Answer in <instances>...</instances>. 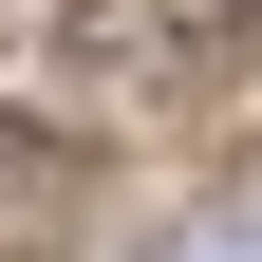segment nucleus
Segmentation results:
<instances>
[{"mask_svg":"<svg viewBox=\"0 0 262 262\" xmlns=\"http://www.w3.org/2000/svg\"><path fill=\"white\" fill-rule=\"evenodd\" d=\"M169 262H262V244H244V225H206V244H169Z\"/></svg>","mask_w":262,"mask_h":262,"instance_id":"obj_1","label":"nucleus"}]
</instances>
